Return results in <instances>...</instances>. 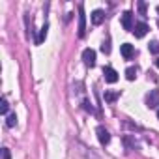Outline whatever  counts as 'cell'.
Listing matches in <instances>:
<instances>
[{"label":"cell","instance_id":"obj_1","mask_svg":"<svg viewBox=\"0 0 159 159\" xmlns=\"http://www.w3.org/2000/svg\"><path fill=\"white\" fill-rule=\"evenodd\" d=\"M146 107L148 109H157L159 107V90H150L146 96Z\"/></svg>","mask_w":159,"mask_h":159},{"label":"cell","instance_id":"obj_4","mask_svg":"<svg viewBox=\"0 0 159 159\" xmlns=\"http://www.w3.org/2000/svg\"><path fill=\"white\" fill-rule=\"evenodd\" d=\"M103 75H105V81L111 83V84H114V83L118 81V71H116L114 67H105V69H103Z\"/></svg>","mask_w":159,"mask_h":159},{"label":"cell","instance_id":"obj_15","mask_svg":"<svg viewBox=\"0 0 159 159\" xmlns=\"http://www.w3.org/2000/svg\"><path fill=\"white\" fill-rule=\"evenodd\" d=\"M148 47H150V52H153V54H157V52H159V41H152Z\"/></svg>","mask_w":159,"mask_h":159},{"label":"cell","instance_id":"obj_8","mask_svg":"<svg viewBox=\"0 0 159 159\" xmlns=\"http://www.w3.org/2000/svg\"><path fill=\"white\" fill-rule=\"evenodd\" d=\"M90 17H92V23H94L96 26H99V25L105 21V13H103V10H94Z\"/></svg>","mask_w":159,"mask_h":159},{"label":"cell","instance_id":"obj_7","mask_svg":"<svg viewBox=\"0 0 159 159\" xmlns=\"http://www.w3.org/2000/svg\"><path fill=\"white\" fill-rule=\"evenodd\" d=\"M148 30H150V26H148L146 23H137L133 32H135V36H137V38H144V36L148 34Z\"/></svg>","mask_w":159,"mask_h":159},{"label":"cell","instance_id":"obj_16","mask_svg":"<svg viewBox=\"0 0 159 159\" xmlns=\"http://www.w3.org/2000/svg\"><path fill=\"white\" fill-rule=\"evenodd\" d=\"M101 51H103L105 54H109V52H111V45H109V41H103V45H101Z\"/></svg>","mask_w":159,"mask_h":159},{"label":"cell","instance_id":"obj_14","mask_svg":"<svg viewBox=\"0 0 159 159\" xmlns=\"http://www.w3.org/2000/svg\"><path fill=\"white\" fill-rule=\"evenodd\" d=\"M8 109H10L8 99H6V98H2V101H0V112H2V114H8Z\"/></svg>","mask_w":159,"mask_h":159},{"label":"cell","instance_id":"obj_3","mask_svg":"<svg viewBox=\"0 0 159 159\" xmlns=\"http://www.w3.org/2000/svg\"><path fill=\"white\" fill-rule=\"evenodd\" d=\"M83 60L88 67H94L96 66V51L94 49H84L83 51Z\"/></svg>","mask_w":159,"mask_h":159},{"label":"cell","instance_id":"obj_19","mask_svg":"<svg viewBox=\"0 0 159 159\" xmlns=\"http://www.w3.org/2000/svg\"><path fill=\"white\" fill-rule=\"evenodd\" d=\"M139 10H140L142 15H146V4H144V2H139Z\"/></svg>","mask_w":159,"mask_h":159},{"label":"cell","instance_id":"obj_17","mask_svg":"<svg viewBox=\"0 0 159 159\" xmlns=\"http://www.w3.org/2000/svg\"><path fill=\"white\" fill-rule=\"evenodd\" d=\"M2 159H11V153L8 148H2Z\"/></svg>","mask_w":159,"mask_h":159},{"label":"cell","instance_id":"obj_21","mask_svg":"<svg viewBox=\"0 0 159 159\" xmlns=\"http://www.w3.org/2000/svg\"><path fill=\"white\" fill-rule=\"evenodd\" d=\"M157 120H159V109H157Z\"/></svg>","mask_w":159,"mask_h":159},{"label":"cell","instance_id":"obj_13","mask_svg":"<svg viewBox=\"0 0 159 159\" xmlns=\"http://www.w3.org/2000/svg\"><path fill=\"white\" fill-rule=\"evenodd\" d=\"M6 125H8V127H15V125H17V116H15V114H8Z\"/></svg>","mask_w":159,"mask_h":159},{"label":"cell","instance_id":"obj_10","mask_svg":"<svg viewBox=\"0 0 159 159\" xmlns=\"http://www.w3.org/2000/svg\"><path fill=\"white\" fill-rule=\"evenodd\" d=\"M47 32H49V25L45 23V25H43V28L39 30V36L36 38V45H41V43L45 41V38H47Z\"/></svg>","mask_w":159,"mask_h":159},{"label":"cell","instance_id":"obj_9","mask_svg":"<svg viewBox=\"0 0 159 159\" xmlns=\"http://www.w3.org/2000/svg\"><path fill=\"white\" fill-rule=\"evenodd\" d=\"M120 51H122V56H124L125 60H129V58L135 54V49H133V45H131V43H124V45L120 47Z\"/></svg>","mask_w":159,"mask_h":159},{"label":"cell","instance_id":"obj_22","mask_svg":"<svg viewBox=\"0 0 159 159\" xmlns=\"http://www.w3.org/2000/svg\"><path fill=\"white\" fill-rule=\"evenodd\" d=\"M157 11H159V6H157Z\"/></svg>","mask_w":159,"mask_h":159},{"label":"cell","instance_id":"obj_11","mask_svg":"<svg viewBox=\"0 0 159 159\" xmlns=\"http://www.w3.org/2000/svg\"><path fill=\"white\" fill-rule=\"evenodd\" d=\"M125 79L127 81H135L137 79V67H127L125 69Z\"/></svg>","mask_w":159,"mask_h":159},{"label":"cell","instance_id":"obj_5","mask_svg":"<svg viewBox=\"0 0 159 159\" xmlns=\"http://www.w3.org/2000/svg\"><path fill=\"white\" fill-rule=\"evenodd\" d=\"M122 26H124V30L133 32V13L131 11H125L122 15Z\"/></svg>","mask_w":159,"mask_h":159},{"label":"cell","instance_id":"obj_6","mask_svg":"<svg viewBox=\"0 0 159 159\" xmlns=\"http://www.w3.org/2000/svg\"><path fill=\"white\" fill-rule=\"evenodd\" d=\"M96 133H98V139H99V142L105 146V144H109L111 142V133L103 127V125H99L98 129H96Z\"/></svg>","mask_w":159,"mask_h":159},{"label":"cell","instance_id":"obj_2","mask_svg":"<svg viewBox=\"0 0 159 159\" xmlns=\"http://www.w3.org/2000/svg\"><path fill=\"white\" fill-rule=\"evenodd\" d=\"M86 34V15H84V8L79 6V38H84Z\"/></svg>","mask_w":159,"mask_h":159},{"label":"cell","instance_id":"obj_18","mask_svg":"<svg viewBox=\"0 0 159 159\" xmlns=\"http://www.w3.org/2000/svg\"><path fill=\"white\" fill-rule=\"evenodd\" d=\"M83 109H84V111H88V112H94V109H92V105H90L88 101H83Z\"/></svg>","mask_w":159,"mask_h":159},{"label":"cell","instance_id":"obj_20","mask_svg":"<svg viewBox=\"0 0 159 159\" xmlns=\"http://www.w3.org/2000/svg\"><path fill=\"white\" fill-rule=\"evenodd\" d=\"M155 66H157V67H159V58H157V60H155Z\"/></svg>","mask_w":159,"mask_h":159},{"label":"cell","instance_id":"obj_12","mask_svg":"<svg viewBox=\"0 0 159 159\" xmlns=\"http://www.w3.org/2000/svg\"><path fill=\"white\" fill-rule=\"evenodd\" d=\"M118 92H105V101H109V103H114L116 99H118Z\"/></svg>","mask_w":159,"mask_h":159}]
</instances>
